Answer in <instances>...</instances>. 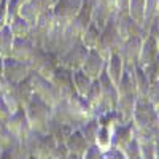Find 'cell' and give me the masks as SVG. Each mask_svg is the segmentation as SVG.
Here are the masks:
<instances>
[{
    "label": "cell",
    "mask_w": 159,
    "mask_h": 159,
    "mask_svg": "<svg viewBox=\"0 0 159 159\" xmlns=\"http://www.w3.org/2000/svg\"><path fill=\"white\" fill-rule=\"evenodd\" d=\"M24 111H25V118H27L29 126L34 134H40V135L46 134L48 124L52 116V107H49L48 103L42 102L34 96L32 100L24 107Z\"/></svg>",
    "instance_id": "cell-1"
},
{
    "label": "cell",
    "mask_w": 159,
    "mask_h": 159,
    "mask_svg": "<svg viewBox=\"0 0 159 159\" xmlns=\"http://www.w3.org/2000/svg\"><path fill=\"white\" fill-rule=\"evenodd\" d=\"M115 18L110 19L107 24H105V27L100 32L99 45L96 48L105 61H107L111 54H116V52L119 51V48H121V45H123V37L119 35V32H118Z\"/></svg>",
    "instance_id": "cell-2"
},
{
    "label": "cell",
    "mask_w": 159,
    "mask_h": 159,
    "mask_svg": "<svg viewBox=\"0 0 159 159\" xmlns=\"http://www.w3.org/2000/svg\"><path fill=\"white\" fill-rule=\"evenodd\" d=\"M132 126H134V129H159L157 113L147 99H137L135 97V108H134V118H132Z\"/></svg>",
    "instance_id": "cell-3"
},
{
    "label": "cell",
    "mask_w": 159,
    "mask_h": 159,
    "mask_svg": "<svg viewBox=\"0 0 159 159\" xmlns=\"http://www.w3.org/2000/svg\"><path fill=\"white\" fill-rule=\"evenodd\" d=\"M29 81H30V86H32V91H34V96L37 99L48 103L49 107H56L59 103V96H57L54 86H52V83L48 78H43L42 75L30 72Z\"/></svg>",
    "instance_id": "cell-4"
},
{
    "label": "cell",
    "mask_w": 159,
    "mask_h": 159,
    "mask_svg": "<svg viewBox=\"0 0 159 159\" xmlns=\"http://www.w3.org/2000/svg\"><path fill=\"white\" fill-rule=\"evenodd\" d=\"M49 81L54 86L57 96H59V102L61 100H67L75 94L73 89V81H72V70L65 69V67H59L56 69V72L52 73V76L49 78Z\"/></svg>",
    "instance_id": "cell-5"
},
{
    "label": "cell",
    "mask_w": 159,
    "mask_h": 159,
    "mask_svg": "<svg viewBox=\"0 0 159 159\" xmlns=\"http://www.w3.org/2000/svg\"><path fill=\"white\" fill-rule=\"evenodd\" d=\"M7 127L10 129L13 137H15L19 143H25V142L30 139V135L34 134L30 126H29L27 118H25L24 108H19L18 111L11 113L10 119L7 121Z\"/></svg>",
    "instance_id": "cell-6"
},
{
    "label": "cell",
    "mask_w": 159,
    "mask_h": 159,
    "mask_svg": "<svg viewBox=\"0 0 159 159\" xmlns=\"http://www.w3.org/2000/svg\"><path fill=\"white\" fill-rule=\"evenodd\" d=\"M88 48L83 46L81 42H78L75 43L72 48H69L65 52H62V54L57 57L59 61V65L61 67H65V69H69V70H80L83 67V62L86 59V54H88Z\"/></svg>",
    "instance_id": "cell-7"
},
{
    "label": "cell",
    "mask_w": 159,
    "mask_h": 159,
    "mask_svg": "<svg viewBox=\"0 0 159 159\" xmlns=\"http://www.w3.org/2000/svg\"><path fill=\"white\" fill-rule=\"evenodd\" d=\"M30 72L32 70H30L29 64L16 61V59H13L11 56L3 59V76L10 83H16V84L21 83L22 80H25L30 75Z\"/></svg>",
    "instance_id": "cell-8"
},
{
    "label": "cell",
    "mask_w": 159,
    "mask_h": 159,
    "mask_svg": "<svg viewBox=\"0 0 159 159\" xmlns=\"http://www.w3.org/2000/svg\"><path fill=\"white\" fill-rule=\"evenodd\" d=\"M142 43H143V37H140V35L123 40V45L119 48L118 54L121 56V59L124 61L126 65L137 64L139 56H140V49H142Z\"/></svg>",
    "instance_id": "cell-9"
},
{
    "label": "cell",
    "mask_w": 159,
    "mask_h": 159,
    "mask_svg": "<svg viewBox=\"0 0 159 159\" xmlns=\"http://www.w3.org/2000/svg\"><path fill=\"white\" fill-rule=\"evenodd\" d=\"M105 62L107 61L100 56V52L97 49H89L88 54H86V59L83 62L81 70L92 80V81H94V80H99V76L103 73Z\"/></svg>",
    "instance_id": "cell-10"
},
{
    "label": "cell",
    "mask_w": 159,
    "mask_h": 159,
    "mask_svg": "<svg viewBox=\"0 0 159 159\" xmlns=\"http://www.w3.org/2000/svg\"><path fill=\"white\" fill-rule=\"evenodd\" d=\"M35 43L32 42L30 37H24V38H15L13 42V48H11V57L29 64L34 52H35Z\"/></svg>",
    "instance_id": "cell-11"
},
{
    "label": "cell",
    "mask_w": 159,
    "mask_h": 159,
    "mask_svg": "<svg viewBox=\"0 0 159 159\" xmlns=\"http://www.w3.org/2000/svg\"><path fill=\"white\" fill-rule=\"evenodd\" d=\"M99 83H100V89H102V103L105 105V108H107L108 111H115L119 94H118L116 86L110 81V78L107 76V73H105V70L99 76Z\"/></svg>",
    "instance_id": "cell-12"
},
{
    "label": "cell",
    "mask_w": 159,
    "mask_h": 159,
    "mask_svg": "<svg viewBox=\"0 0 159 159\" xmlns=\"http://www.w3.org/2000/svg\"><path fill=\"white\" fill-rule=\"evenodd\" d=\"M116 21V27H118V32L119 35L123 37V40L126 38H130V37H143L145 38V34H143V29H142V25L134 21L129 15H123V16H116L115 18Z\"/></svg>",
    "instance_id": "cell-13"
},
{
    "label": "cell",
    "mask_w": 159,
    "mask_h": 159,
    "mask_svg": "<svg viewBox=\"0 0 159 159\" xmlns=\"http://www.w3.org/2000/svg\"><path fill=\"white\" fill-rule=\"evenodd\" d=\"M135 108V96H119L118 103L115 107V113L118 116L119 124H129L134 118Z\"/></svg>",
    "instance_id": "cell-14"
},
{
    "label": "cell",
    "mask_w": 159,
    "mask_h": 159,
    "mask_svg": "<svg viewBox=\"0 0 159 159\" xmlns=\"http://www.w3.org/2000/svg\"><path fill=\"white\" fill-rule=\"evenodd\" d=\"M156 59H159V51H157V45L153 35H147L143 38L142 43V49H140V56L137 61V65L140 69H143L145 65H148L151 62H154Z\"/></svg>",
    "instance_id": "cell-15"
},
{
    "label": "cell",
    "mask_w": 159,
    "mask_h": 159,
    "mask_svg": "<svg viewBox=\"0 0 159 159\" xmlns=\"http://www.w3.org/2000/svg\"><path fill=\"white\" fill-rule=\"evenodd\" d=\"M134 140V127L132 123L129 124H119L113 130V148L123 151L127 145Z\"/></svg>",
    "instance_id": "cell-16"
},
{
    "label": "cell",
    "mask_w": 159,
    "mask_h": 159,
    "mask_svg": "<svg viewBox=\"0 0 159 159\" xmlns=\"http://www.w3.org/2000/svg\"><path fill=\"white\" fill-rule=\"evenodd\" d=\"M124 67H126V64L118 52L116 54H111L107 59V62H105V73H107V76L110 78V81L115 86H118L119 80H121V76L124 73Z\"/></svg>",
    "instance_id": "cell-17"
},
{
    "label": "cell",
    "mask_w": 159,
    "mask_h": 159,
    "mask_svg": "<svg viewBox=\"0 0 159 159\" xmlns=\"http://www.w3.org/2000/svg\"><path fill=\"white\" fill-rule=\"evenodd\" d=\"M73 130H75V127L72 124H65V123H61V121H57V119H54V118H51L46 134H49L52 139H54L56 143H65L67 137L72 134Z\"/></svg>",
    "instance_id": "cell-18"
},
{
    "label": "cell",
    "mask_w": 159,
    "mask_h": 159,
    "mask_svg": "<svg viewBox=\"0 0 159 159\" xmlns=\"http://www.w3.org/2000/svg\"><path fill=\"white\" fill-rule=\"evenodd\" d=\"M65 147L69 148L70 154L73 156H78V157H81L86 151V148L89 147V143L86 142V139L83 137V134L80 132L78 129H75L72 134L67 137V140H65Z\"/></svg>",
    "instance_id": "cell-19"
},
{
    "label": "cell",
    "mask_w": 159,
    "mask_h": 159,
    "mask_svg": "<svg viewBox=\"0 0 159 159\" xmlns=\"http://www.w3.org/2000/svg\"><path fill=\"white\" fill-rule=\"evenodd\" d=\"M119 96H135V81H134V65H126L124 73L116 86Z\"/></svg>",
    "instance_id": "cell-20"
},
{
    "label": "cell",
    "mask_w": 159,
    "mask_h": 159,
    "mask_svg": "<svg viewBox=\"0 0 159 159\" xmlns=\"http://www.w3.org/2000/svg\"><path fill=\"white\" fill-rule=\"evenodd\" d=\"M72 81H73L75 94L86 99L88 92H89V89H91V84H92V80H91L81 69H80V70H73V72H72Z\"/></svg>",
    "instance_id": "cell-21"
},
{
    "label": "cell",
    "mask_w": 159,
    "mask_h": 159,
    "mask_svg": "<svg viewBox=\"0 0 159 159\" xmlns=\"http://www.w3.org/2000/svg\"><path fill=\"white\" fill-rule=\"evenodd\" d=\"M134 81H135V97L137 99H147L148 100V92H150V81L145 76L143 70L134 64Z\"/></svg>",
    "instance_id": "cell-22"
},
{
    "label": "cell",
    "mask_w": 159,
    "mask_h": 159,
    "mask_svg": "<svg viewBox=\"0 0 159 159\" xmlns=\"http://www.w3.org/2000/svg\"><path fill=\"white\" fill-rule=\"evenodd\" d=\"M113 130H115V129H111V127H108V126L99 124V130H97L94 145H96V147H97L102 153H105V151H108V150L113 148Z\"/></svg>",
    "instance_id": "cell-23"
},
{
    "label": "cell",
    "mask_w": 159,
    "mask_h": 159,
    "mask_svg": "<svg viewBox=\"0 0 159 159\" xmlns=\"http://www.w3.org/2000/svg\"><path fill=\"white\" fill-rule=\"evenodd\" d=\"M8 27L11 30V34L15 35V38H24V37H30V24L25 21L24 18H21L19 15H16L8 24Z\"/></svg>",
    "instance_id": "cell-24"
},
{
    "label": "cell",
    "mask_w": 159,
    "mask_h": 159,
    "mask_svg": "<svg viewBox=\"0 0 159 159\" xmlns=\"http://www.w3.org/2000/svg\"><path fill=\"white\" fill-rule=\"evenodd\" d=\"M100 32H102V29H99L94 22H91L88 25V29L84 30V34L81 35V38H80V42H81L83 46L88 48V49H96L97 45H99Z\"/></svg>",
    "instance_id": "cell-25"
},
{
    "label": "cell",
    "mask_w": 159,
    "mask_h": 159,
    "mask_svg": "<svg viewBox=\"0 0 159 159\" xmlns=\"http://www.w3.org/2000/svg\"><path fill=\"white\" fill-rule=\"evenodd\" d=\"M13 42H15V35L11 34L8 25H2L0 27V56L3 59L11 56V48Z\"/></svg>",
    "instance_id": "cell-26"
},
{
    "label": "cell",
    "mask_w": 159,
    "mask_h": 159,
    "mask_svg": "<svg viewBox=\"0 0 159 159\" xmlns=\"http://www.w3.org/2000/svg\"><path fill=\"white\" fill-rule=\"evenodd\" d=\"M78 130L83 134V137L86 139V142L89 145H94L97 130H99V121H97L96 118H91V119H88V121H84L81 126H80Z\"/></svg>",
    "instance_id": "cell-27"
},
{
    "label": "cell",
    "mask_w": 159,
    "mask_h": 159,
    "mask_svg": "<svg viewBox=\"0 0 159 159\" xmlns=\"http://www.w3.org/2000/svg\"><path fill=\"white\" fill-rule=\"evenodd\" d=\"M19 142L13 137V134L10 132V129L7 127V123L0 121V147L3 150H11L15 148Z\"/></svg>",
    "instance_id": "cell-28"
},
{
    "label": "cell",
    "mask_w": 159,
    "mask_h": 159,
    "mask_svg": "<svg viewBox=\"0 0 159 159\" xmlns=\"http://www.w3.org/2000/svg\"><path fill=\"white\" fill-rule=\"evenodd\" d=\"M18 96H19V100H21L22 108L32 100L34 91H32V86H30V81H29V76L25 78V80H22L21 83H18Z\"/></svg>",
    "instance_id": "cell-29"
},
{
    "label": "cell",
    "mask_w": 159,
    "mask_h": 159,
    "mask_svg": "<svg viewBox=\"0 0 159 159\" xmlns=\"http://www.w3.org/2000/svg\"><path fill=\"white\" fill-rule=\"evenodd\" d=\"M129 16L134 19V21H137L140 25L143 24V18H145V0H130Z\"/></svg>",
    "instance_id": "cell-30"
},
{
    "label": "cell",
    "mask_w": 159,
    "mask_h": 159,
    "mask_svg": "<svg viewBox=\"0 0 159 159\" xmlns=\"http://www.w3.org/2000/svg\"><path fill=\"white\" fill-rule=\"evenodd\" d=\"M142 70H143L145 76H147V80L150 81V84L156 83L157 78H159V59H156L154 62H151L148 65H145Z\"/></svg>",
    "instance_id": "cell-31"
},
{
    "label": "cell",
    "mask_w": 159,
    "mask_h": 159,
    "mask_svg": "<svg viewBox=\"0 0 159 159\" xmlns=\"http://www.w3.org/2000/svg\"><path fill=\"white\" fill-rule=\"evenodd\" d=\"M121 153L124 159H140V143L134 139Z\"/></svg>",
    "instance_id": "cell-32"
},
{
    "label": "cell",
    "mask_w": 159,
    "mask_h": 159,
    "mask_svg": "<svg viewBox=\"0 0 159 159\" xmlns=\"http://www.w3.org/2000/svg\"><path fill=\"white\" fill-rule=\"evenodd\" d=\"M140 159H156L154 157V142L140 143Z\"/></svg>",
    "instance_id": "cell-33"
},
{
    "label": "cell",
    "mask_w": 159,
    "mask_h": 159,
    "mask_svg": "<svg viewBox=\"0 0 159 159\" xmlns=\"http://www.w3.org/2000/svg\"><path fill=\"white\" fill-rule=\"evenodd\" d=\"M51 157L52 159H69L70 151H69L67 147H65V143H57L54 151H52V154H51Z\"/></svg>",
    "instance_id": "cell-34"
},
{
    "label": "cell",
    "mask_w": 159,
    "mask_h": 159,
    "mask_svg": "<svg viewBox=\"0 0 159 159\" xmlns=\"http://www.w3.org/2000/svg\"><path fill=\"white\" fill-rule=\"evenodd\" d=\"M129 5H130V0H116L115 2V15L116 16L129 15Z\"/></svg>",
    "instance_id": "cell-35"
},
{
    "label": "cell",
    "mask_w": 159,
    "mask_h": 159,
    "mask_svg": "<svg viewBox=\"0 0 159 159\" xmlns=\"http://www.w3.org/2000/svg\"><path fill=\"white\" fill-rule=\"evenodd\" d=\"M81 159H102V151L96 145H89L84 151V154L81 156Z\"/></svg>",
    "instance_id": "cell-36"
},
{
    "label": "cell",
    "mask_w": 159,
    "mask_h": 159,
    "mask_svg": "<svg viewBox=\"0 0 159 159\" xmlns=\"http://www.w3.org/2000/svg\"><path fill=\"white\" fill-rule=\"evenodd\" d=\"M10 116H11V111H10V108L7 107V103L3 102V99L0 97V121L7 123L8 119H10Z\"/></svg>",
    "instance_id": "cell-37"
},
{
    "label": "cell",
    "mask_w": 159,
    "mask_h": 159,
    "mask_svg": "<svg viewBox=\"0 0 159 159\" xmlns=\"http://www.w3.org/2000/svg\"><path fill=\"white\" fill-rule=\"evenodd\" d=\"M102 159H124V156H123V153L119 151V150L111 148V150H108V151L102 153Z\"/></svg>",
    "instance_id": "cell-38"
},
{
    "label": "cell",
    "mask_w": 159,
    "mask_h": 159,
    "mask_svg": "<svg viewBox=\"0 0 159 159\" xmlns=\"http://www.w3.org/2000/svg\"><path fill=\"white\" fill-rule=\"evenodd\" d=\"M0 159H16V157H15V154H13L11 150H3V153H2V156H0Z\"/></svg>",
    "instance_id": "cell-39"
},
{
    "label": "cell",
    "mask_w": 159,
    "mask_h": 159,
    "mask_svg": "<svg viewBox=\"0 0 159 159\" xmlns=\"http://www.w3.org/2000/svg\"><path fill=\"white\" fill-rule=\"evenodd\" d=\"M154 157L159 159V139L154 142Z\"/></svg>",
    "instance_id": "cell-40"
},
{
    "label": "cell",
    "mask_w": 159,
    "mask_h": 159,
    "mask_svg": "<svg viewBox=\"0 0 159 159\" xmlns=\"http://www.w3.org/2000/svg\"><path fill=\"white\" fill-rule=\"evenodd\" d=\"M0 75H3V57L0 56Z\"/></svg>",
    "instance_id": "cell-41"
},
{
    "label": "cell",
    "mask_w": 159,
    "mask_h": 159,
    "mask_svg": "<svg viewBox=\"0 0 159 159\" xmlns=\"http://www.w3.org/2000/svg\"><path fill=\"white\" fill-rule=\"evenodd\" d=\"M154 40H156V45H157V51H159V30L156 32V35H154Z\"/></svg>",
    "instance_id": "cell-42"
},
{
    "label": "cell",
    "mask_w": 159,
    "mask_h": 159,
    "mask_svg": "<svg viewBox=\"0 0 159 159\" xmlns=\"http://www.w3.org/2000/svg\"><path fill=\"white\" fill-rule=\"evenodd\" d=\"M25 159H38V157H37V156H34V154H29V156L25 157Z\"/></svg>",
    "instance_id": "cell-43"
},
{
    "label": "cell",
    "mask_w": 159,
    "mask_h": 159,
    "mask_svg": "<svg viewBox=\"0 0 159 159\" xmlns=\"http://www.w3.org/2000/svg\"><path fill=\"white\" fill-rule=\"evenodd\" d=\"M69 159H81V157H78V156H73V154H70V157Z\"/></svg>",
    "instance_id": "cell-44"
},
{
    "label": "cell",
    "mask_w": 159,
    "mask_h": 159,
    "mask_svg": "<svg viewBox=\"0 0 159 159\" xmlns=\"http://www.w3.org/2000/svg\"><path fill=\"white\" fill-rule=\"evenodd\" d=\"M2 153H3V148H2V147H0V156H2Z\"/></svg>",
    "instance_id": "cell-45"
},
{
    "label": "cell",
    "mask_w": 159,
    "mask_h": 159,
    "mask_svg": "<svg viewBox=\"0 0 159 159\" xmlns=\"http://www.w3.org/2000/svg\"><path fill=\"white\" fill-rule=\"evenodd\" d=\"M46 159H52V157H46Z\"/></svg>",
    "instance_id": "cell-46"
}]
</instances>
